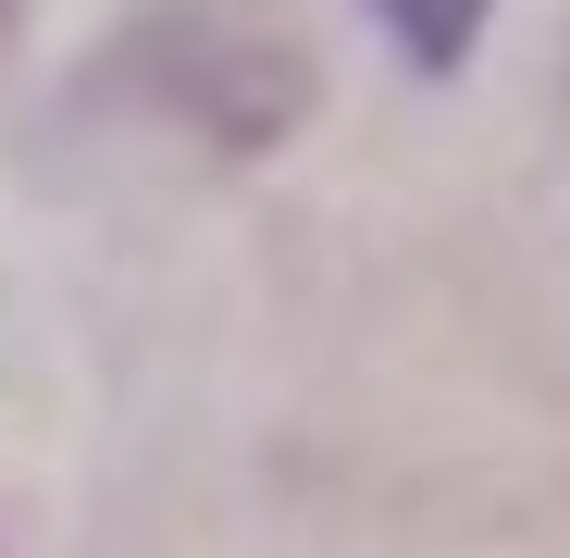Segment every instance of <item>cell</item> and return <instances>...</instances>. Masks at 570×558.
Returning <instances> with one entry per match:
<instances>
[{"label":"cell","mask_w":570,"mask_h":558,"mask_svg":"<svg viewBox=\"0 0 570 558\" xmlns=\"http://www.w3.org/2000/svg\"><path fill=\"white\" fill-rule=\"evenodd\" d=\"M100 87L174 112L212 149H273L311 112V50L273 0H161V13H137L100 50Z\"/></svg>","instance_id":"1"},{"label":"cell","mask_w":570,"mask_h":558,"mask_svg":"<svg viewBox=\"0 0 570 558\" xmlns=\"http://www.w3.org/2000/svg\"><path fill=\"white\" fill-rule=\"evenodd\" d=\"M360 13L372 26H385L422 75H459L471 62V38H484V13H497V0H360Z\"/></svg>","instance_id":"2"},{"label":"cell","mask_w":570,"mask_h":558,"mask_svg":"<svg viewBox=\"0 0 570 558\" xmlns=\"http://www.w3.org/2000/svg\"><path fill=\"white\" fill-rule=\"evenodd\" d=\"M13 13H26V0H0V38H13Z\"/></svg>","instance_id":"3"}]
</instances>
